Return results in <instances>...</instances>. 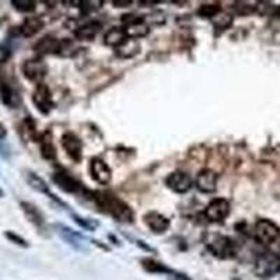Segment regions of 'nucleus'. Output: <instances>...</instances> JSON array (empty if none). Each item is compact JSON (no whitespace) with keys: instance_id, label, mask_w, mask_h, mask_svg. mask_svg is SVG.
Instances as JSON below:
<instances>
[{"instance_id":"nucleus-1","label":"nucleus","mask_w":280,"mask_h":280,"mask_svg":"<svg viewBox=\"0 0 280 280\" xmlns=\"http://www.w3.org/2000/svg\"><path fill=\"white\" fill-rule=\"evenodd\" d=\"M94 201L97 206L112 216L114 219L121 223H132L133 221V210L130 209L126 202H123L119 196L111 192H94Z\"/></svg>"},{"instance_id":"nucleus-2","label":"nucleus","mask_w":280,"mask_h":280,"mask_svg":"<svg viewBox=\"0 0 280 280\" xmlns=\"http://www.w3.org/2000/svg\"><path fill=\"white\" fill-rule=\"evenodd\" d=\"M254 237L262 245H272L280 237V227L272 220L259 219L254 225Z\"/></svg>"},{"instance_id":"nucleus-3","label":"nucleus","mask_w":280,"mask_h":280,"mask_svg":"<svg viewBox=\"0 0 280 280\" xmlns=\"http://www.w3.org/2000/svg\"><path fill=\"white\" fill-rule=\"evenodd\" d=\"M255 272L261 277H270L280 272V256L273 252H265L258 256Z\"/></svg>"},{"instance_id":"nucleus-4","label":"nucleus","mask_w":280,"mask_h":280,"mask_svg":"<svg viewBox=\"0 0 280 280\" xmlns=\"http://www.w3.org/2000/svg\"><path fill=\"white\" fill-rule=\"evenodd\" d=\"M230 210H231L230 202L224 198H216L207 203L206 209H205V216L212 223H220V221L227 219V216L230 214Z\"/></svg>"},{"instance_id":"nucleus-5","label":"nucleus","mask_w":280,"mask_h":280,"mask_svg":"<svg viewBox=\"0 0 280 280\" xmlns=\"http://www.w3.org/2000/svg\"><path fill=\"white\" fill-rule=\"evenodd\" d=\"M32 103L42 115H48L54 108V98L49 87L45 83H39L32 92Z\"/></svg>"},{"instance_id":"nucleus-6","label":"nucleus","mask_w":280,"mask_h":280,"mask_svg":"<svg viewBox=\"0 0 280 280\" xmlns=\"http://www.w3.org/2000/svg\"><path fill=\"white\" fill-rule=\"evenodd\" d=\"M122 21L125 24L123 28L126 31V35L129 38L139 39V38L146 37L150 32V27L143 17H136L133 14H129V16H123Z\"/></svg>"},{"instance_id":"nucleus-7","label":"nucleus","mask_w":280,"mask_h":280,"mask_svg":"<svg viewBox=\"0 0 280 280\" xmlns=\"http://www.w3.org/2000/svg\"><path fill=\"white\" fill-rule=\"evenodd\" d=\"M61 145L66 154L73 160L74 163H79L83 159V143L77 134L73 132H65L61 137Z\"/></svg>"},{"instance_id":"nucleus-8","label":"nucleus","mask_w":280,"mask_h":280,"mask_svg":"<svg viewBox=\"0 0 280 280\" xmlns=\"http://www.w3.org/2000/svg\"><path fill=\"white\" fill-rule=\"evenodd\" d=\"M21 70H23V74L24 77L28 81H32L35 84H39L42 83L43 77L46 76V65L43 63L41 59H28L23 63L21 66Z\"/></svg>"},{"instance_id":"nucleus-9","label":"nucleus","mask_w":280,"mask_h":280,"mask_svg":"<svg viewBox=\"0 0 280 280\" xmlns=\"http://www.w3.org/2000/svg\"><path fill=\"white\" fill-rule=\"evenodd\" d=\"M165 185L175 194H186L194 186V181L186 172L174 171L165 178Z\"/></svg>"},{"instance_id":"nucleus-10","label":"nucleus","mask_w":280,"mask_h":280,"mask_svg":"<svg viewBox=\"0 0 280 280\" xmlns=\"http://www.w3.org/2000/svg\"><path fill=\"white\" fill-rule=\"evenodd\" d=\"M88 168H90L91 178L100 185H108L112 181V171H111L110 165L107 164L103 159L94 157L90 160Z\"/></svg>"},{"instance_id":"nucleus-11","label":"nucleus","mask_w":280,"mask_h":280,"mask_svg":"<svg viewBox=\"0 0 280 280\" xmlns=\"http://www.w3.org/2000/svg\"><path fill=\"white\" fill-rule=\"evenodd\" d=\"M217 174L210 168L201 170L195 178L196 189L202 194H213L217 189Z\"/></svg>"},{"instance_id":"nucleus-12","label":"nucleus","mask_w":280,"mask_h":280,"mask_svg":"<svg viewBox=\"0 0 280 280\" xmlns=\"http://www.w3.org/2000/svg\"><path fill=\"white\" fill-rule=\"evenodd\" d=\"M52 181L67 194H79L83 191V183H80L74 177L67 174L66 171H56L52 174Z\"/></svg>"},{"instance_id":"nucleus-13","label":"nucleus","mask_w":280,"mask_h":280,"mask_svg":"<svg viewBox=\"0 0 280 280\" xmlns=\"http://www.w3.org/2000/svg\"><path fill=\"white\" fill-rule=\"evenodd\" d=\"M145 224L152 230L154 234H164L168 228H170L171 221L170 219L164 216L163 213H160V212H149V213L145 214Z\"/></svg>"},{"instance_id":"nucleus-14","label":"nucleus","mask_w":280,"mask_h":280,"mask_svg":"<svg viewBox=\"0 0 280 280\" xmlns=\"http://www.w3.org/2000/svg\"><path fill=\"white\" fill-rule=\"evenodd\" d=\"M27 182H28V185H30L34 191H37L39 194L46 195L48 198H51L52 201H55L58 205H62V206L66 207V203L62 201L61 198H58V196L51 191L48 183L45 182V179H42L39 175H37L35 172H27Z\"/></svg>"},{"instance_id":"nucleus-15","label":"nucleus","mask_w":280,"mask_h":280,"mask_svg":"<svg viewBox=\"0 0 280 280\" xmlns=\"http://www.w3.org/2000/svg\"><path fill=\"white\" fill-rule=\"evenodd\" d=\"M61 43L62 39H58L52 35H46L34 45V51L38 55H59Z\"/></svg>"},{"instance_id":"nucleus-16","label":"nucleus","mask_w":280,"mask_h":280,"mask_svg":"<svg viewBox=\"0 0 280 280\" xmlns=\"http://www.w3.org/2000/svg\"><path fill=\"white\" fill-rule=\"evenodd\" d=\"M209 250L212 251L214 255L221 256V258H230L236 252L234 243L227 237H216L213 243L209 244Z\"/></svg>"},{"instance_id":"nucleus-17","label":"nucleus","mask_w":280,"mask_h":280,"mask_svg":"<svg viewBox=\"0 0 280 280\" xmlns=\"http://www.w3.org/2000/svg\"><path fill=\"white\" fill-rule=\"evenodd\" d=\"M56 232L61 236V238L67 243L69 245H72L76 250H84V244H83V237L77 234L76 231H73L72 228H69L66 225L63 224H55Z\"/></svg>"},{"instance_id":"nucleus-18","label":"nucleus","mask_w":280,"mask_h":280,"mask_svg":"<svg viewBox=\"0 0 280 280\" xmlns=\"http://www.w3.org/2000/svg\"><path fill=\"white\" fill-rule=\"evenodd\" d=\"M20 207L24 212L25 217L28 219L30 223L35 225L37 228H43L45 225V217H43L42 212L38 209V206L32 205L30 202H20Z\"/></svg>"},{"instance_id":"nucleus-19","label":"nucleus","mask_w":280,"mask_h":280,"mask_svg":"<svg viewBox=\"0 0 280 280\" xmlns=\"http://www.w3.org/2000/svg\"><path fill=\"white\" fill-rule=\"evenodd\" d=\"M0 100L9 108H17L20 104L19 92L13 88V85L7 81H0Z\"/></svg>"},{"instance_id":"nucleus-20","label":"nucleus","mask_w":280,"mask_h":280,"mask_svg":"<svg viewBox=\"0 0 280 280\" xmlns=\"http://www.w3.org/2000/svg\"><path fill=\"white\" fill-rule=\"evenodd\" d=\"M39 150H41V156L45 160H55L56 159V147L54 143V136L51 130H45L41 136H39Z\"/></svg>"},{"instance_id":"nucleus-21","label":"nucleus","mask_w":280,"mask_h":280,"mask_svg":"<svg viewBox=\"0 0 280 280\" xmlns=\"http://www.w3.org/2000/svg\"><path fill=\"white\" fill-rule=\"evenodd\" d=\"M128 38L129 37L126 35V31H125L123 27H114V28L107 31V34L104 37V42H105L107 46L116 49L119 45L125 42Z\"/></svg>"},{"instance_id":"nucleus-22","label":"nucleus","mask_w":280,"mask_h":280,"mask_svg":"<svg viewBox=\"0 0 280 280\" xmlns=\"http://www.w3.org/2000/svg\"><path fill=\"white\" fill-rule=\"evenodd\" d=\"M140 52V42L133 38H128L125 42L115 49V55L122 59H130Z\"/></svg>"},{"instance_id":"nucleus-23","label":"nucleus","mask_w":280,"mask_h":280,"mask_svg":"<svg viewBox=\"0 0 280 280\" xmlns=\"http://www.w3.org/2000/svg\"><path fill=\"white\" fill-rule=\"evenodd\" d=\"M103 25L98 21H88L85 24L80 25L79 28L76 30V37L77 39H81V41H90L92 38L97 37V34L101 31Z\"/></svg>"},{"instance_id":"nucleus-24","label":"nucleus","mask_w":280,"mask_h":280,"mask_svg":"<svg viewBox=\"0 0 280 280\" xmlns=\"http://www.w3.org/2000/svg\"><path fill=\"white\" fill-rule=\"evenodd\" d=\"M43 28V20L41 17H28L24 20V23L20 27L21 35L25 38H31L37 35Z\"/></svg>"},{"instance_id":"nucleus-25","label":"nucleus","mask_w":280,"mask_h":280,"mask_svg":"<svg viewBox=\"0 0 280 280\" xmlns=\"http://www.w3.org/2000/svg\"><path fill=\"white\" fill-rule=\"evenodd\" d=\"M221 12V6L220 3H206V5H201L198 9V14L201 17H206V19H213L219 13Z\"/></svg>"},{"instance_id":"nucleus-26","label":"nucleus","mask_w":280,"mask_h":280,"mask_svg":"<svg viewBox=\"0 0 280 280\" xmlns=\"http://www.w3.org/2000/svg\"><path fill=\"white\" fill-rule=\"evenodd\" d=\"M142 265H143V268L146 269V270L153 272V273H171L172 272L171 269L164 266L161 262H156L153 261V259H143Z\"/></svg>"},{"instance_id":"nucleus-27","label":"nucleus","mask_w":280,"mask_h":280,"mask_svg":"<svg viewBox=\"0 0 280 280\" xmlns=\"http://www.w3.org/2000/svg\"><path fill=\"white\" fill-rule=\"evenodd\" d=\"M212 23L216 28H219V30H227V28H230L232 24V17L230 14H227V13L220 12L216 17L212 19Z\"/></svg>"},{"instance_id":"nucleus-28","label":"nucleus","mask_w":280,"mask_h":280,"mask_svg":"<svg viewBox=\"0 0 280 280\" xmlns=\"http://www.w3.org/2000/svg\"><path fill=\"white\" fill-rule=\"evenodd\" d=\"M12 6L20 13H32L37 9V3L31 0H12Z\"/></svg>"},{"instance_id":"nucleus-29","label":"nucleus","mask_w":280,"mask_h":280,"mask_svg":"<svg viewBox=\"0 0 280 280\" xmlns=\"http://www.w3.org/2000/svg\"><path fill=\"white\" fill-rule=\"evenodd\" d=\"M23 128H24V132L27 133V136L30 137L32 142H38L39 140V136L37 134V125H35V121L27 116L24 121H23Z\"/></svg>"},{"instance_id":"nucleus-30","label":"nucleus","mask_w":280,"mask_h":280,"mask_svg":"<svg viewBox=\"0 0 280 280\" xmlns=\"http://www.w3.org/2000/svg\"><path fill=\"white\" fill-rule=\"evenodd\" d=\"M256 7L258 6H254L252 3H248V2H238V3H236V6H234V10L240 16H247V14H251V13L255 12Z\"/></svg>"},{"instance_id":"nucleus-31","label":"nucleus","mask_w":280,"mask_h":280,"mask_svg":"<svg viewBox=\"0 0 280 280\" xmlns=\"http://www.w3.org/2000/svg\"><path fill=\"white\" fill-rule=\"evenodd\" d=\"M73 220L80 225V227H81V228H84V230H87V231H94V230H96V227H97V223H96V221L84 219V217H80V216H77V214H73Z\"/></svg>"},{"instance_id":"nucleus-32","label":"nucleus","mask_w":280,"mask_h":280,"mask_svg":"<svg viewBox=\"0 0 280 280\" xmlns=\"http://www.w3.org/2000/svg\"><path fill=\"white\" fill-rule=\"evenodd\" d=\"M5 237L9 240V241H12L13 244H16V245H19V247H23V248H27L28 247V243H27V240L19 236L17 232L14 231H6L5 232Z\"/></svg>"},{"instance_id":"nucleus-33","label":"nucleus","mask_w":280,"mask_h":280,"mask_svg":"<svg viewBox=\"0 0 280 280\" xmlns=\"http://www.w3.org/2000/svg\"><path fill=\"white\" fill-rule=\"evenodd\" d=\"M112 3H114V6L116 7H128L132 2H130V0H114Z\"/></svg>"},{"instance_id":"nucleus-34","label":"nucleus","mask_w":280,"mask_h":280,"mask_svg":"<svg viewBox=\"0 0 280 280\" xmlns=\"http://www.w3.org/2000/svg\"><path fill=\"white\" fill-rule=\"evenodd\" d=\"M6 136H7V130H6V126L0 122V142L2 140H5L6 139Z\"/></svg>"},{"instance_id":"nucleus-35","label":"nucleus","mask_w":280,"mask_h":280,"mask_svg":"<svg viewBox=\"0 0 280 280\" xmlns=\"http://www.w3.org/2000/svg\"><path fill=\"white\" fill-rule=\"evenodd\" d=\"M2 196H3V191L0 189V198H2Z\"/></svg>"},{"instance_id":"nucleus-36","label":"nucleus","mask_w":280,"mask_h":280,"mask_svg":"<svg viewBox=\"0 0 280 280\" xmlns=\"http://www.w3.org/2000/svg\"><path fill=\"white\" fill-rule=\"evenodd\" d=\"M277 13H279V14H280V7H279V10H277Z\"/></svg>"}]
</instances>
